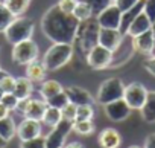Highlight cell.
<instances>
[{
    "label": "cell",
    "instance_id": "1",
    "mask_svg": "<svg viewBox=\"0 0 155 148\" xmlns=\"http://www.w3.org/2000/svg\"><path fill=\"white\" fill-rule=\"evenodd\" d=\"M81 22L73 14H64L56 5L50 6L43 19H41V29L43 34L52 43H74L78 29Z\"/></svg>",
    "mask_w": 155,
    "mask_h": 148
},
{
    "label": "cell",
    "instance_id": "2",
    "mask_svg": "<svg viewBox=\"0 0 155 148\" xmlns=\"http://www.w3.org/2000/svg\"><path fill=\"white\" fill-rule=\"evenodd\" d=\"M73 52H74V49H73V44H70V43H53L44 53L43 64L47 69V72L58 70V69L64 67L67 63H70Z\"/></svg>",
    "mask_w": 155,
    "mask_h": 148
},
{
    "label": "cell",
    "instance_id": "3",
    "mask_svg": "<svg viewBox=\"0 0 155 148\" xmlns=\"http://www.w3.org/2000/svg\"><path fill=\"white\" fill-rule=\"evenodd\" d=\"M34 29H35V23L32 19L29 17H15L11 25L6 28V31L3 32L6 40L11 43V44H17L20 41H25V40H31L32 38V34H34Z\"/></svg>",
    "mask_w": 155,
    "mask_h": 148
},
{
    "label": "cell",
    "instance_id": "4",
    "mask_svg": "<svg viewBox=\"0 0 155 148\" xmlns=\"http://www.w3.org/2000/svg\"><path fill=\"white\" fill-rule=\"evenodd\" d=\"M99 23L97 20H85V22H81L79 25V29H78V34H76V38L78 43L81 46V50L87 55L96 44H99Z\"/></svg>",
    "mask_w": 155,
    "mask_h": 148
},
{
    "label": "cell",
    "instance_id": "5",
    "mask_svg": "<svg viewBox=\"0 0 155 148\" xmlns=\"http://www.w3.org/2000/svg\"><path fill=\"white\" fill-rule=\"evenodd\" d=\"M123 93H125V84L120 78H108L105 80L99 90H97V96H96V101L102 105L108 104V102H113V101H117V99H122L123 98Z\"/></svg>",
    "mask_w": 155,
    "mask_h": 148
},
{
    "label": "cell",
    "instance_id": "6",
    "mask_svg": "<svg viewBox=\"0 0 155 148\" xmlns=\"http://www.w3.org/2000/svg\"><path fill=\"white\" fill-rule=\"evenodd\" d=\"M11 58L18 66H28L29 63L35 61L38 58V46L34 40H25L12 47Z\"/></svg>",
    "mask_w": 155,
    "mask_h": 148
},
{
    "label": "cell",
    "instance_id": "7",
    "mask_svg": "<svg viewBox=\"0 0 155 148\" xmlns=\"http://www.w3.org/2000/svg\"><path fill=\"white\" fill-rule=\"evenodd\" d=\"M147 89L141 84V83H129L128 86H125V93H123V99L126 101V104L132 108V110H141V107L146 102L147 98Z\"/></svg>",
    "mask_w": 155,
    "mask_h": 148
},
{
    "label": "cell",
    "instance_id": "8",
    "mask_svg": "<svg viewBox=\"0 0 155 148\" xmlns=\"http://www.w3.org/2000/svg\"><path fill=\"white\" fill-rule=\"evenodd\" d=\"M85 57H87V64L91 69L102 70V69H107L111 66L113 58H114V52L101 46V44H96Z\"/></svg>",
    "mask_w": 155,
    "mask_h": 148
},
{
    "label": "cell",
    "instance_id": "9",
    "mask_svg": "<svg viewBox=\"0 0 155 148\" xmlns=\"http://www.w3.org/2000/svg\"><path fill=\"white\" fill-rule=\"evenodd\" d=\"M70 131H73V122L62 119L46 136V146L47 148H62L65 145V139L70 134Z\"/></svg>",
    "mask_w": 155,
    "mask_h": 148
},
{
    "label": "cell",
    "instance_id": "10",
    "mask_svg": "<svg viewBox=\"0 0 155 148\" xmlns=\"http://www.w3.org/2000/svg\"><path fill=\"white\" fill-rule=\"evenodd\" d=\"M122 11L111 3L110 6H107L105 9H102L97 15L96 20L99 23L101 28H107V29H120L122 26Z\"/></svg>",
    "mask_w": 155,
    "mask_h": 148
},
{
    "label": "cell",
    "instance_id": "11",
    "mask_svg": "<svg viewBox=\"0 0 155 148\" xmlns=\"http://www.w3.org/2000/svg\"><path fill=\"white\" fill-rule=\"evenodd\" d=\"M104 112H105V116L110 121H113V122H122V121H125V119L129 118L132 108L122 98V99H117V101H113V102L105 104L104 105Z\"/></svg>",
    "mask_w": 155,
    "mask_h": 148
},
{
    "label": "cell",
    "instance_id": "12",
    "mask_svg": "<svg viewBox=\"0 0 155 148\" xmlns=\"http://www.w3.org/2000/svg\"><path fill=\"white\" fill-rule=\"evenodd\" d=\"M132 49L141 55H152L155 50V34H153V28L137 35L132 37Z\"/></svg>",
    "mask_w": 155,
    "mask_h": 148
},
{
    "label": "cell",
    "instance_id": "13",
    "mask_svg": "<svg viewBox=\"0 0 155 148\" xmlns=\"http://www.w3.org/2000/svg\"><path fill=\"white\" fill-rule=\"evenodd\" d=\"M123 41V34L120 29H107L101 28L99 29V44L116 52Z\"/></svg>",
    "mask_w": 155,
    "mask_h": 148
},
{
    "label": "cell",
    "instance_id": "14",
    "mask_svg": "<svg viewBox=\"0 0 155 148\" xmlns=\"http://www.w3.org/2000/svg\"><path fill=\"white\" fill-rule=\"evenodd\" d=\"M17 136L20 137L21 142L23 140H31V139H35V137L41 136V121L25 118L17 127Z\"/></svg>",
    "mask_w": 155,
    "mask_h": 148
},
{
    "label": "cell",
    "instance_id": "15",
    "mask_svg": "<svg viewBox=\"0 0 155 148\" xmlns=\"http://www.w3.org/2000/svg\"><path fill=\"white\" fill-rule=\"evenodd\" d=\"M64 92L68 98V101L74 105H84V104H93L94 99L91 93L79 86H67L64 87Z\"/></svg>",
    "mask_w": 155,
    "mask_h": 148
},
{
    "label": "cell",
    "instance_id": "16",
    "mask_svg": "<svg viewBox=\"0 0 155 148\" xmlns=\"http://www.w3.org/2000/svg\"><path fill=\"white\" fill-rule=\"evenodd\" d=\"M152 28H153V23H152L150 19L141 11V12L131 22V25L128 26L125 35H128V37L132 38V37H137V35H140V34H143V32L152 29Z\"/></svg>",
    "mask_w": 155,
    "mask_h": 148
},
{
    "label": "cell",
    "instance_id": "17",
    "mask_svg": "<svg viewBox=\"0 0 155 148\" xmlns=\"http://www.w3.org/2000/svg\"><path fill=\"white\" fill-rule=\"evenodd\" d=\"M97 142L102 148H119L122 137L116 128H104L97 136Z\"/></svg>",
    "mask_w": 155,
    "mask_h": 148
},
{
    "label": "cell",
    "instance_id": "18",
    "mask_svg": "<svg viewBox=\"0 0 155 148\" xmlns=\"http://www.w3.org/2000/svg\"><path fill=\"white\" fill-rule=\"evenodd\" d=\"M46 108H47V102L43 99H29V104H28V107H26V110H25V113H23V116L25 118H28V119H35V121H41L43 119V116H44V112H46Z\"/></svg>",
    "mask_w": 155,
    "mask_h": 148
},
{
    "label": "cell",
    "instance_id": "19",
    "mask_svg": "<svg viewBox=\"0 0 155 148\" xmlns=\"http://www.w3.org/2000/svg\"><path fill=\"white\" fill-rule=\"evenodd\" d=\"M47 75V69L44 67L43 61H32L26 66V77L34 83V81H44Z\"/></svg>",
    "mask_w": 155,
    "mask_h": 148
},
{
    "label": "cell",
    "instance_id": "20",
    "mask_svg": "<svg viewBox=\"0 0 155 148\" xmlns=\"http://www.w3.org/2000/svg\"><path fill=\"white\" fill-rule=\"evenodd\" d=\"M140 113H141V118H143L144 122H147V124H155V90L147 92L146 102H144V105L141 107Z\"/></svg>",
    "mask_w": 155,
    "mask_h": 148
},
{
    "label": "cell",
    "instance_id": "21",
    "mask_svg": "<svg viewBox=\"0 0 155 148\" xmlns=\"http://www.w3.org/2000/svg\"><path fill=\"white\" fill-rule=\"evenodd\" d=\"M32 90H34V86H32V81L28 77H25V78H15V87H14V92L12 93L18 99L31 98Z\"/></svg>",
    "mask_w": 155,
    "mask_h": 148
},
{
    "label": "cell",
    "instance_id": "22",
    "mask_svg": "<svg viewBox=\"0 0 155 148\" xmlns=\"http://www.w3.org/2000/svg\"><path fill=\"white\" fill-rule=\"evenodd\" d=\"M62 90H64V87H62L56 80H46V81L41 84V87H40V95H41V98H43L44 101H47V99H50L52 96L58 95V93L62 92Z\"/></svg>",
    "mask_w": 155,
    "mask_h": 148
},
{
    "label": "cell",
    "instance_id": "23",
    "mask_svg": "<svg viewBox=\"0 0 155 148\" xmlns=\"http://www.w3.org/2000/svg\"><path fill=\"white\" fill-rule=\"evenodd\" d=\"M15 134H17V127H15V122L11 116L0 119V136H2L6 142H9Z\"/></svg>",
    "mask_w": 155,
    "mask_h": 148
},
{
    "label": "cell",
    "instance_id": "24",
    "mask_svg": "<svg viewBox=\"0 0 155 148\" xmlns=\"http://www.w3.org/2000/svg\"><path fill=\"white\" fill-rule=\"evenodd\" d=\"M93 8L90 6V3H87L85 0H79L73 11V15L79 20V22H85V20H90L93 17Z\"/></svg>",
    "mask_w": 155,
    "mask_h": 148
},
{
    "label": "cell",
    "instance_id": "25",
    "mask_svg": "<svg viewBox=\"0 0 155 148\" xmlns=\"http://www.w3.org/2000/svg\"><path fill=\"white\" fill-rule=\"evenodd\" d=\"M5 6L15 15V17H20L26 12V9L29 8V3L31 0H3Z\"/></svg>",
    "mask_w": 155,
    "mask_h": 148
},
{
    "label": "cell",
    "instance_id": "26",
    "mask_svg": "<svg viewBox=\"0 0 155 148\" xmlns=\"http://www.w3.org/2000/svg\"><path fill=\"white\" fill-rule=\"evenodd\" d=\"M61 121H62V113H61V110L47 105V108H46V112H44V116H43L41 122H44L46 125H49V127L53 128V127L58 125Z\"/></svg>",
    "mask_w": 155,
    "mask_h": 148
},
{
    "label": "cell",
    "instance_id": "27",
    "mask_svg": "<svg viewBox=\"0 0 155 148\" xmlns=\"http://www.w3.org/2000/svg\"><path fill=\"white\" fill-rule=\"evenodd\" d=\"M73 131H76L81 136H90L94 131L93 119H90V121H74L73 122Z\"/></svg>",
    "mask_w": 155,
    "mask_h": 148
},
{
    "label": "cell",
    "instance_id": "28",
    "mask_svg": "<svg viewBox=\"0 0 155 148\" xmlns=\"http://www.w3.org/2000/svg\"><path fill=\"white\" fill-rule=\"evenodd\" d=\"M14 19H15V15L5 6L3 2H0V32H5Z\"/></svg>",
    "mask_w": 155,
    "mask_h": 148
},
{
    "label": "cell",
    "instance_id": "29",
    "mask_svg": "<svg viewBox=\"0 0 155 148\" xmlns=\"http://www.w3.org/2000/svg\"><path fill=\"white\" fill-rule=\"evenodd\" d=\"M94 116L93 104H84V105H78L76 108V119L74 121H90Z\"/></svg>",
    "mask_w": 155,
    "mask_h": 148
},
{
    "label": "cell",
    "instance_id": "30",
    "mask_svg": "<svg viewBox=\"0 0 155 148\" xmlns=\"http://www.w3.org/2000/svg\"><path fill=\"white\" fill-rule=\"evenodd\" d=\"M46 102H47V105H50V107H55V108L62 110V108H64L70 101H68V98H67L65 92L62 90V92H59L58 95H55V96H52L50 99H47Z\"/></svg>",
    "mask_w": 155,
    "mask_h": 148
},
{
    "label": "cell",
    "instance_id": "31",
    "mask_svg": "<svg viewBox=\"0 0 155 148\" xmlns=\"http://www.w3.org/2000/svg\"><path fill=\"white\" fill-rule=\"evenodd\" d=\"M20 148H47L46 146V137L38 136V137L31 139V140H23Z\"/></svg>",
    "mask_w": 155,
    "mask_h": 148
},
{
    "label": "cell",
    "instance_id": "32",
    "mask_svg": "<svg viewBox=\"0 0 155 148\" xmlns=\"http://www.w3.org/2000/svg\"><path fill=\"white\" fill-rule=\"evenodd\" d=\"M78 2H79V0H58L56 6H58L64 14H73V11H74Z\"/></svg>",
    "mask_w": 155,
    "mask_h": 148
},
{
    "label": "cell",
    "instance_id": "33",
    "mask_svg": "<svg viewBox=\"0 0 155 148\" xmlns=\"http://www.w3.org/2000/svg\"><path fill=\"white\" fill-rule=\"evenodd\" d=\"M87 3H90V6L93 8V12L97 15L102 9H105L107 6H110L113 3V0H85Z\"/></svg>",
    "mask_w": 155,
    "mask_h": 148
},
{
    "label": "cell",
    "instance_id": "34",
    "mask_svg": "<svg viewBox=\"0 0 155 148\" xmlns=\"http://www.w3.org/2000/svg\"><path fill=\"white\" fill-rule=\"evenodd\" d=\"M0 102H2L5 107H8L9 112H11V110H15V107H17V104H18V98H17L14 93H3Z\"/></svg>",
    "mask_w": 155,
    "mask_h": 148
},
{
    "label": "cell",
    "instance_id": "35",
    "mask_svg": "<svg viewBox=\"0 0 155 148\" xmlns=\"http://www.w3.org/2000/svg\"><path fill=\"white\" fill-rule=\"evenodd\" d=\"M0 87H2L3 93H12L14 87H15V78L8 73L3 80H0Z\"/></svg>",
    "mask_w": 155,
    "mask_h": 148
},
{
    "label": "cell",
    "instance_id": "36",
    "mask_svg": "<svg viewBox=\"0 0 155 148\" xmlns=\"http://www.w3.org/2000/svg\"><path fill=\"white\" fill-rule=\"evenodd\" d=\"M76 108H78V105L68 102V104L61 110V113H62V119L70 121V122H74V119H76Z\"/></svg>",
    "mask_w": 155,
    "mask_h": 148
},
{
    "label": "cell",
    "instance_id": "37",
    "mask_svg": "<svg viewBox=\"0 0 155 148\" xmlns=\"http://www.w3.org/2000/svg\"><path fill=\"white\" fill-rule=\"evenodd\" d=\"M140 0H113V3L122 11V12H126L129 11L131 8H134Z\"/></svg>",
    "mask_w": 155,
    "mask_h": 148
},
{
    "label": "cell",
    "instance_id": "38",
    "mask_svg": "<svg viewBox=\"0 0 155 148\" xmlns=\"http://www.w3.org/2000/svg\"><path fill=\"white\" fill-rule=\"evenodd\" d=\"M143 12L150 19V22H155V0H144V8Z\"/></svg>",
    "mask_w": 155,
    "mask_h": 148
},
{
    "label": "cell",
    "instance_id": "39",
    "mask_svg": "<svg viewBox=\"0 0 155 148\" xmlns=\"http://www.w3.org/2000/svg\"><path fill=\"white\" fill-rule=\"evenodd\" d=\"M143 67L150 73L152 77H155V57H150V58H147L144 63H143Z\"/></svg>",
    "mask_w": 155,
    "mask_h": 148
},
{
    "label": "cell",
    "instance_id": "40",
    "mask_svg": "<svg viewBox=\"0 0 155 148\" xmlns=\"http://www.w3.org/2000/svg\"><path fill=\"white\" fill-rule=\"evenodd\" d=\"M144 148H155V133H150V134L146 137Z\"/></svg>",
    "mask_w": 155,
    "mask_h": 148
},
{
    "label": "cell",
    "instance_id": "41",
    "mask_svg": "<svg viewBox=\"0 0 155 148\" xmlns=\"http://www.w3.org/2000/svg\"><path fill=\"white\" fill-rule=\"evenodd\" d=\"M6 116H9V108L5 107L2 102H0V119H3V118H6Z\"/></svg>",
    "mask_w": 155,
    "mask_h": 148
},
{
    "label": "cell",
    "instance_id": "42",
    "mask_svg": "<svg viewBox=\"0 0 155 148\" xmlns=\"http://www.w3.org/2000/svg\"><path fill=\"white\" fill-rule=\"evenodd\" d=\"M62 148H85L81 142H70V143H67V145H64Z\"/></svg>",
    "mask_w": 155,
    "mask_h": 148
},
{
    "label": "cell",
    "instance_id": "43",
    "mask_svg": "<svg viewBox=\"0 0 155 148\" xmlns=\"http://www.w3.org/2000/svg\"><path fill=\"white\" fill-rule=\"evenodd\" d=\"M6 145H8V142H6V140L2 137V136H0V148H5Z\"/></svg>",
    "mask_w": 155,
    "mask_h": 148
},
{
    "label": "cell",
    "instance_id": "44",
    "mask_svg": "<svg viewBox=\"0 0 155 148\" xmlns=\"http://www.w3.org/2000/svg\"><path fill=\"white\" fill-rule=\"evenodd\" d=\"M8 75V72L6 70H2V69H0V80H3L5 77Z\"/></svg>",
    "mask_w": 155,
    "mask_h": 148
},
{
    "label": "cell",
    "instance_id": "45",
    "mask_svg": "<svg viewBox=\"0 0 155 148\" xmlns=\"http://www.w3.org/2000/svg\"><path fill=\"white\" fill-rule=\"evenodd\" d=\"M128 148H144V146H140V145H131V146H128Z\"/></svg>",
    "mask_w": 155,
    "mask_h": 148
},
{
    "label": "cell",
    "instance_id": "46",
    "mask_svg": "<svg viewBox=\"0 0 155 148\" xmlns=\"http://www.w3.org/2000/svg\"><path fill=\"white\" fill-rule=\"evenodd\" d=\"M2 96H3V90H2V87H0V99H2Z\"/></svg>",
    "mask_w": 155,
    "mask_h": 148
},
{
    "label": "cell",
    "instance_id": "47",
    "mask_svg": "<svg viewBox=\"0 0 155 148\" xmlns=\"http://www.w3.org/2000/svg\"><path fill=\"white\" fill-rule=\"evenodd\" d=\"M153 28H155V22H153Z\"/></svg>",
    "mask_w": 155,
    "mask_h": 148
},
{
    "label": "cell",
    "instance_id": "48",
    "mask_svg": "<svg viewBox=\"0 0 155 148\" xmlns=\"http://www.w3.org/2000/svg\"><path fill=\"white\" fill-rule=\"evenodd\" d=\"M0 47H2V44H0Z\"/></svg>",
    "mask_w": 155,
    "mask_h": 148
}]
</instances>
